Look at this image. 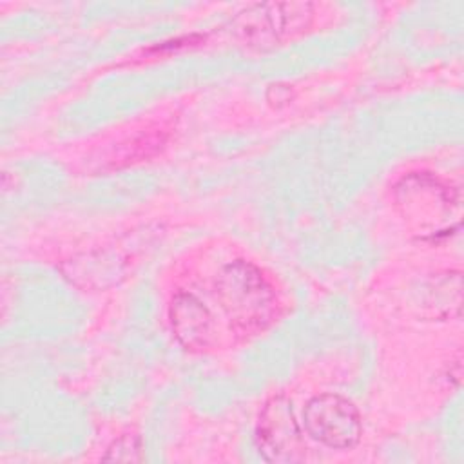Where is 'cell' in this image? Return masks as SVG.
Masks as SVG:
<instances>
[{
  "label": "cell",
  "mask_w": 464,
  "mask_h": 464,
  "mask_svg": "<svg viewBox=\"0 0 464 464\" xmlns=\"http://www.w3.org/2000/svg\"><path fill=\"white\" fill-rule=\"evenodd\" d=\"M256 442L268 462L290 464L306 459V446L292 401L285 395L270 397L257 417Z\"/></svg>",
  "instance_id": "cell-5"
},
{
  "label": "cell",
  "mask_w": 464,
  "mask_h": 464,
  "mask_svg": "<svg viewBox=\"0 0 464 464\" xmlns=\"http://www.w3.org/2000/svg\"><path fill=\"white\" fill-rule=\"evenodd\" d=\"M303 420L306 433L332 450H350L359 444L362 435L359 410L337 393L312 397L303 410Z\"/></svg>",
  "instance_id": "cell-4"
},
{
  "label": "cell",
  "mask_w": 464,
  "mask_h": 464,
  "mask_svg": "<svg viewBox=\"0 0 464 464\" xmlns=\"http://www.w3.org/2000/svg\"><path fill=\"white\" fill-rule=\"evenodd\" d=\"M169 321L174 337L187 350H205L214 343V317L192 294L179 292L169 304Z\"/></svg>",
  "instance_id": "cell-6"
},
{
  "label": "cell",
  "mask_w": 464,
  "mask_h": 464,
  "mask_svg": "<svg viewBox=\"0 0 464 464\" xmlns=\"http://www.w3.org/2000/svg\"><path fill=\"white\" fill-rule=\"evenodd\" d=\"M314 18L308 2H266L248 5L236 18L237 34L248 45H274L301 34Z\"/></svg>",
  "instance_id": "cell-3"
},
{
  "label": "cell",
  "mask_w": 464,
  "mask_h": 464,
  "mask_svg": "<svg viewBox=\"0 0 464 464\" xmlns=\"http://www.w3.org/2000/svg\"><path fill=\"white\" fill-rule=\"evenodd\" d=\"M397 203L404 208V214L428 227L431 236L448 230L446 218L460 208L459 192L428 172H415L402 178L395 188Z\"/></svg>",
  "instance_id": "cell-2"
},
{
  "label": "cell",
  "mask_w": 464,
  "mask_h": 464,
  "mask_svg": "<svg viewBox=\"0 0 464 464\" xmlns=\"http://www.w3.org/2000/svg\"><path fill=\"white\" fill-rule=\"evenodd\" d=\"M165 138L163 134H154V132H149V134H141L134 140L129 141V145L123 147V154H121V160L125 163H132V161H138V160H143V158H149L152 156L154 152H158V149H161Z\"/></svg>",
  "instance_id": "cell-9"
},
{
  "label": "cell",
  "mask_w": 464,
  "mask_h": 464,
  "mask_svg": "<svg viewBox=\"0 0 464 464\" xmlns=\"http://www.w3.org/2000/svg\"><path fill=\"white\" fill-rule=\"evenodd\" d=\"M105 462H141L143 460V444L141 439L134 433H125L118 437L102 457Z\"/></svg>",
  "instance_id": "cell-8"
},
{
  "label": "cell",
  "mask_w": 464,
  "mask_h": 464,
  "mask_svg": "<svg viewBox=\"0 0 464 464\" xmlns=\"http://www.w3.org/2000/svg\"><path fill=\"white\" fill-rule=\"evenodd\" d=\"M462 304V277L460 272L450 270L437 274L426 288L424 306L431 317H451L460 315Z\"/></svg>",
  "instance_id": "cell-7"
},
{
  "label": "cell",
  "mask_w": 464,
  "mask_h": 464,
  "mask_svg": "<svg viewBox=\"0 0 464 464\" xmlns=\"http://www.w3.org/2000/svg\"><path fill=\"white\" fill-rule=\"evenodd\" d=\"M216 297L232 328L250 335L266 330L277 317L272 283L250 261H232L216 277Z\"/></svg>",
  "instance_id": "cell-1"
}]
</instances>
